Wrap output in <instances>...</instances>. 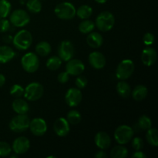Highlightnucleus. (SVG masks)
<instances>
[{
  "label": "nucleus",
  "instance_id": "1",
  "mask_svg": "<svg viewBox=\"0 0 158 158\" xmlns=\"http://www.w3.org/2000/svg\"><path fill=\"white\" fill-rule=\"evenodd\" d=\"M32 43V36L30 32L26 29L20 30L14 35L12 43L16 49L26 50L30 47Z\"/></svg>",
  "mask_w": 158,
  "mask_h": 158
},
{
  "label": "nucleus",
  "instance_id": "2",
  "mask_svg": "<svg viewBox=\"0 0 158 158\" xmlns=\"http://www.w3.org/2000/svg\"><path fill=\"white\" fill-rule=\"evenodd\" d=\"M115 24V18L111 12L105 11L100 12L96 19V24L97 29L102 32H108L111 30Z\"/></svg>",
  "mask_w": 158,
  "mask_h": 158
},
{
  "label": "nucleus",
  "instance_id": "3",
  "mask_svg": "<svg viewBox=\"0 0 158 158\" xmlns=\"http://www.w3.org/2000/svg\"><path fill=\"white\" fill-rule=\"evenodd\" d=\"M75 6L69 2H63L59 3L56 5L54 9L56 15L59 19L63 20H69L74 18L76 15Z\"/></svg>",
  "mask_w": 158,
  "mask_h": 158
},
{
  "label": "nucleus",
  "instance_id": "4",
  "mask_svg": "<svg viewBox=\"0 0 158 158\" xmlns=\"http://www.w3.org/2000/svg\"><path fill=\"white\" fill-rule=\"evenodd\" d=\"M134 63L131 60H123L120 62L116 69V77L120 80H126L134 72Z\"/></svg>",
  "mask_w": 158,
  "mask_h": 158
},
{
  "label": "nucleus",
  "instance_id": "5",
  "mask_svg": "<svg viewBox=\"0 0 158 158\" xmlns=\"http://www.w3.org/2000/svg\"><path fill=\"white\" fill-rule=\"evenodd\" d=\"M43 86L38 82H32L24 89V97L29 101H36L43 95Z\"/></svg>",
  "mask_w": 158,
  "mask_h": 158
},
{
  "label": "nucleus",
  "instance_id": "6",
  "mask_svg": "<svg viewBox=\"0 0 158 158\" xmlns=\"http://www.w3.org/2000/svg\"><path fill=\"white\" fill-rule=\"evenodd\" d=\"M134 131L132 127L127 125H121L116 129L114 138L119 144L124 145L132 140Z\"/></svg>",
  "mask_w": 158,
  "mask_h": 158
},
{
  "label": "nucleus",
  "instance_id": "7",
  "mask_svg": "<svg viewBox=\"0 0 158 158\" xmlns=\"http://www.w3.org/2000/svg\"><path fill=\"white\" fill-rule=\"evenodd\" d=\"M21 64L26 72L32 73L38 70L40 67V60L34 52H27L22 57Z\"/></svg>",
  "mask_w": 158,
  "mask_h": 158
},
{
  "label": "nucleus",
  "instance_id": "8",
  "mask_svg": "<svg viewBox=\"0 0 158 158\" xmlns=\"http://www.w3.org/2000/svg\"><path fill=\"white\" fill-rule=\"evenodd\" d=\"M30 119L26 114H18L11 120L9 128L15 133H22L29 128Z\"/></svg>",
  "mask_w": 158,
  "mask_h": 158
},
{
  "label": "nucleus",
  "instance_id": "9",
  "mask_svg": "<svg viewBox=\"0 0 158 158\" xmlns=\"http://www.w3.org/2000/svg\"><path fill=\"white\" fill-rule=\"evenodd\" d=\"M9 22L15 27H24L30 22V16L26 11L16 9L11 13Z\"/></svg>",
  "mask_w": 158,
  "mask_h": 158
},
{
  "label": "nucleus",
  "instance_id": "10",
  "mask_svg": "<svg viewBox=\"0 0 158 158\" xmlns=\"http://www.w3.org/2000/svg\"><path fill=\"white\" fill-rule=\"evenodd\" d=\"M74 47L70 41L65 40L60 43L58 47L59 57L62 61H69L74 56Z\"/></svg>",
  "mask_w": 158,
  "mask_h": 158
},
{
  "label": "nucleus",
  "instance_id": "11",
  "mask_svg": "<svg viewBox=\"0 0 158 158\" xmlns=\"http://www.w3.org/2000/svg\"><path fill=\"white\" fill-rule=\"evenodd\" d=\"M83 100V94L78 88H70L65 95V100L70 107H76L81 103Z\"/></svg>",
  "mask_w": 158,
  "mask_h": 158
},
{
  "label": "nucleus",
  "instance_id": "12",
  "mask_svg": "<svg viewBox=\"0 0 158 158\" xmlns=\"http://www.w3.org/2000/svg\"><path fill=\"white\" fill-rule=\"evenodd\" d=\"M29 128L32 134L37 137H40L44 135L47 131V124L43 119L35 118L30 120Z\"/></svg>",
  "mask_w": 158,
  "mask_h": 158
},
{
  "label": "nucleus",
  "instance_id": "13",
  "mask_svg": "<svg viewBox=\"0 0 158 158\" xmlns=\"http://www.w3.org/2000/svg\"><path fill=\"white\" fill-rule=\"evenodd\" d=\"M53 130L55 134L59 137H66L70 131V126L66 118L60 117L53 123Z\"/></svg>",
  "mask_w": 158,
  "mask_h": 158
},
{
  "label": "nucleus",
  "instance_id": "14",
  "mask_svg": "<svg viewBox=\"0 0 158 158\" xmlns=\"http://www.w3.org/2000/svg\"><path fill=\"white\" fill-rule=\"evenodd\" d=\"M85 66L80 60L71 59L67 61L66 66V72L71 76H79L84 71Z\"/></svg>",
  "mask_w": 158,
  "mask_h": 158
},
{
  "label": "nucleus",
  "instance_id": "15",
  "mask_svg": "<svg viewBox=\"0 0 158 158\" xmlns=\"http://www.w3.org/2000/svg\"><path fill=\"white\" fill-rule=\"evenodd\" d=\"M30 148V142L26 137H19L12 143V149L16 154H23Z\"/></svg>",
  "mask_w": 158,
  "mask_h": 158
},
{
  "label": "nucleus",
  "instance_id": "16",
  "mask_svg": "<svg viewBox=\"0 0 158 158\" xmlns=\"http://www.w3.org/2000/svg\"><path fill=\"white\" fill-rule=\"evenodd\" d=\"M89 63L96 69H101L106 65V58L100 52H93L89 55Z\"/></svg>",
  "mask_w": 158,
  "mask_h": 158
},
{
  "label": "nucleus",
  "instance_id": "17",
  "mask_svg": "<svg viewBox=\"0 0 158 158\" xmlns=\"http://www.w3.org/2000/svg\"><path fill=\"white\" fill-rule=\"evenodd\" d=\"M157 54L155 49L152 47H147L143 50L141 54L142 63L147 66H151L157 60Z\"/></svg>",
  "mask_w": 158,
  "mask_h": 158
},
{
  "label": "nucleus",
  "instance_id": "18",
  "mask_svg": "<svg viewBox=\"0 0 158 158\" xmlns=\"http://www.w3.org/2000/svg\"><path fill=\"white\" fill-rule=\"evenodd\" d=\"M95 144L98 148L101 150H106L110 147L111 139L110 137L106 132H99L96 134L94 138Z\"/></svg>",
  "mask_w": 158,
  "mask_h": 158
},
{
  "label": "nucleus",
  "instance_id": "19",
  "mask_svg": "<svg viewBox=\"0 0 158 158\" xmlns=\"http://www.w3.org/2000/svg\"><path fill=\"white\" fill-rule=\"evenodd\" d=\"M86 43L94 49L100 48L103 45V38L99 32H89L86 37Z\"/></svg>",
  "mask_w": 158,
  "mask_h": 158
},
{
  "label": "nucleus",
  "instance_id": "20",
  "mask_svg": "<svg viewBox=\"0 0 158 158\" xmlns=\"http://www.w3.org/2000/svg\"><path fill=\"white\" fill-rule=\"evenodd\" d=\"M12 109L17 114H26L29 110V106L26 100L16 98L12 102Z\"/></svg>",
  "mask_w": 158,
  "mask_h": 158
},
{
  "label": "nucleus",
  "instance_id": "21",
  "mask_svg": "<svg viewBox=\"0 0 158 158\" xmlns=\"http://www.w3.org/2000/svg\"><path fill=\"white\" fill-rule=\"evenodd\" d=\"M15 52L10 46H0V63H6L15 57Z\"/></svg>",
  "mask_w": 158,
  "mask_h": 158
},
{
  "label": "nucleus",
  "instance_id": "22",
  "mask_svg": "<svg viewBox=\"0 0 158 158\" xmlns=\"http://www.w3.org/2000/svg\"><path fill=\"white\" fill-rule=\"evenodd\" d=\"M148 88L143 85H138L134 89V90L131 91L132 97L136 101H141L144 100L148 96Z\"/></svg>",
  "mask_w": 158,
  "mask_h": 158
},
{
  "label": "nucleus",
  "instance_id": "23",
  "mask_svg": "<svg viewBox=\"0 0 158 158\" xmlns=\"http://www.w3.org/2000/svg\"><path fill=\"white\" fill-rule=\"evenodd\" d=\"M117 91L119 95L123 98H127L131 94V88L124 80H121L117 85Z\"/></svg>",
  "mask_w": 158,
  "mask_h": 158
},
{
  "label": "nucleus",
  "instance_id": "24",
  "mask_svg": "<svg viewBox=\"0 0 158 158\" xmlns=\"http://www.w3.org/2000/svg\"><path fill=\"white\" fill-rule=\"evenodd\" d=\"M52 51L50 44L47 42H40L35 46V52L41 56H47Z\"/></svg>",
  "mask_w": 158,
  "mask_h": 158
},
{
  "label": "nucleus",
  "instance_id": "25",
  "mask_svg": "<svg viewBox=\"0 0 158 158\" xmlns=\"http://www.w3.org/2000/svg\"><path fill=\"white\" fill-rule=\"evenodd\" d=\"M128 155V150L126 147L121 144L113 148L110 151V157L112 158H125Z\"/></svg>",
  "mask_w": 158,
  "mask_h": 158
},
{
  "label": "nucleus",
  "instance_id": "26",
  "mask_svg": "<svg viewBox=\"0 0 158 158\" xmlns=\"http://www.w3.org/2000/svg\"><path fill=\"white\" fill-rule=\"evenodd\" d=\"M92 14L93 9L88 5H83L76 11V15L81 19H87L92 15Z\"/></svg>",
  "mask_w": 158,
  "mask_h": 158
},
{
  "label": "nucleus",
  "instance_id": "27",
  "mask_svg": "<svg viewBox=\"0 0 158 158\" xmlns=\"http://www.w3.org/2000/svg\"><path fill=\"white\" fill-rule=\"evenodd\" d=\"M147 141L153 147H157L158 145V132L156 128L151 127L147 131Z\"/></svg>",
  "mask_w": 158,
  "mask_h": 158
},
{
  "label": "nucleus",
  "instance_id": "28",
  "mask_svg": "<svg viewBox=\"0 0 158 158\" xmlns=\"http://www.w3.org/2000/svg\"><path fill=\"white\" fill-rule=\"evenodd\" d=\"M95 28V23L91 20L83 19L79 25V30L83 34H89Z\"/></svg>",
  "mask_w": 158,
  "mask_h": 158
},
{
  "label": "nucleus",
  "instance_id": "29",
  "mask_svg": "<svg viewBox=\"0 0 158 158\" xmlns=\"http://www.w3.org/2000/svg\"><path fill=\"white\" fill-rule=\"evenodd\" d=\"M66 120L69 122V124L76 125L78 124L82 120V117L80 113L76 110H71L66 115Z\"/></svg>",
  "mask_w": 158,
  "mask_h": 158
},
{
  "label": "nucleus",
  "instance_id": "30",
  "mask_svg": "<svg viewBox=\"0 0 158 158\" xmlns=\"http://www.w3.org/2000/svg\"><path fill=\"white\" fill-rule=\"evenodd\" d=\"M61 65L62 60L59 56H53L49 58V60L46 62V67L49 70L52 71H56L60 69Z\"/></svg>",
  "mask_w": 158,
  "mask_h": 158
},
{
  "label": "nucleus",
  "instance_id": "31",
  "mask_svg": "<svg viewBox=\"0 0 158 158\" xmlns=\"http://www.w3.org/2000/svg\"><path fill=\"white\" fill-rule=\"evenodd\" d=\"M26 8L32 13H39L42 10V3L40 0H28Z\"/></svg>",
  "mask_w": 158,
  "mask_h": 158
},
{
  "label": "nucleus",
  "instance_id": "32",
  "mask_svg": "<svg viewBox=\"0 0 158 158\" xmlns=\"http://www.w3.org/2000/svg\"><path fill=\"white\" fill-rule=\"evenodd\" d=\"M12 9L11 3L8 0H0V18H6Z\"/></svg>",
  "mask_w": 158,
  "mask_h": 158
},
{
  "label": "nucleus",
  "instance_id": "33",
  "mask_svg": "<svg viewBox=\"0 0 158 158\" xmlns=\"http://www.w3.org/2000/svg\"><path fill=\"white\" fill-rule=\"evenodd\" d=\"M138 127L143 131H148L152 127V121L151 118L147 115H143L139 118Z\"/></svg>",
  "mask_w": 158,
  "mask_h": 158
},
{
  "label": "nucleus",
  "instance_id": "34",
  "mask_svg": "<svg viewBox=\"0 0 158 158\" xmlns=\"http://www.w3.org/2000/svg\"><path fill=\"white\" fill-rule=\"evenodd\" d=\"M10 94L15 98H20L24 95V88L19 84H14L10 88Z\"/></svg>",
  "mask_w": 158,
  "mask_h": 158
},
{
  "label": "nucleus",
  "instance_id": "35",
  "mask_svg": "<svg viewBox=\"0 0 158 158\" xmlns=\"http://www.w3.org/2000/svg\"><path fill=\"white\" fill-rule=\"evenodd\" d=\"M12 152V148L8 143L0 141V157H7Z\"/></svg>",
  "mask_w": 158,
  "mask_h": 158
},
{
  "label": "nucleus",
  "instance_id": "36",
  "mask_svg": "<svg viewBox=\"0 0 158 158\" xmlns=\"http://www.w3.org/2000/svg\"><path fill=\"white\" fill-rule=\"evenodd\" d=\"M88 83V80L86 79V77L84 76H78L77 79L75 80V84L77 86V87L78 89H84L85 87L86 86Z\"/></svg>",
  "mask_w": 158,
  "mask_h": 158
},
{
  "label": "nucleus",
  "instance_id": "37",
  "mask_svg": "<svg viewBox=\"0 0 158 158\" xmlns=\"http://www.w3.org/2000/svg\"><path fill=\"white\" fill-rule=\"evenodd\" d=\"M154 41H155V37H154V34L151 32H147L144 34L143 37V42L144 45L150 46L154 44Z\"/></svg>",
  "mask_w": 158,
  "mask_h": 158
},
{
  "label": "nucleus",
  "instance_id": "38",
  "mask_svg": "<svg viewBox=\"0 0 158 158\" xmlns=\"http://www.w3.org/2000/svg\"><path fill=\"white\" fill-rule=\"evenodd\" d=\"M11 23L6 18L0 19V32H6L10 30Z\"/></svg>",
  "mask_w": 158,
  "mask_h": 158
},
{
  "label": "nucleus",
  "instance_id": "39",
  "mask_svg": "<svg viewBox=\"0 0 158 158\" xmlns=\"http://www.w3.org/2000/svg\"><path fill=\"white\" fill-rule=\"evenodd\" d=\"M133 139V138H132ZM143 140L140 137H134L132 140V147L135 151H140L143 148Z\"/></svg>",
  "mask_w": 158,
  "mask_h": 158
},
{
  "label": "nucleus",
  "instance_id": "40",
  "mask_svg": "<svg viewBox=\"0 0 158 158\" xmlns=\"http://www.w3.org/2000/svg\"><path fill=\"white\" fill-rule=\"evenodd\" d=\"M69 79V75L67 72H66V71L59 73L58 77H57V80H58L59 83H62V84L67 83Z\"/></svg>",
  "mask_w": 158,
  "mask_h": 158
},
{
  "label": "nucleus",
  "instance_id": "41",
  "mask_svg": "<svg viewBox=\"0 0 158 158\" xmlns=\"http://www.w3.org/2000/svg\"><path fill=\"white\" fill-rule=\"evenodd\" d=\"M132 157L135 158H146L147 155L144 154V153L142 152V151H136V152L133 154Z\"/></svg>",
  "mask_w": 158,
  "mask_h": 158
},
{
  "label": "nucleus",
  "instance_id": "42",
  "mask_svg": "<svg viewBox=\"0 0 158 158\" xmlns=\"http://www.w3.org/2000/svg\"><path fill=\"white\" fill-rule=\"evenodd\" d=\"M106 157H107V155H106V153L103 151V150H102V151H97L95 154V157L97 158H106Z\"/></svg>",
  "mask_w": 158,
  "mask_h": 158
},
{
  "label": "nucleus",
  "instance_id": "43",
  "mask_svg": "<svg viewBox=\"0 0 158 158\" xmlns=\"http://www.w3.org/2000/svg\"><path fill=\"white\" fill-rule=\"evenodd\" d=\"M3 41L6 43H10L12 42V40H13V37L10 35H6L5 36H3L2 38Z\"/></svg>",
  "mask_w": 158,
  "mask_h": 158
},
{
  "label": "nucleus",
  "instance_id": "44",
  "mask_svg": "<svg viewBox=\"0 0 158 158\" xmlns=\"http://www.w3.org/2000/svg\"><path fill=\"white\" fill-rule=\"evenodd\" d=\"M5 83H6V77L4 75L0 73V87H2L5 84Z\"/></svg>",
  "mask_w": 158,
  "mask_h": 158
},
{
  "label": "nucleus",
  "instance_id": "45",
  "mask_svg": "<svg viewBox=\"0 0 158 158\" xmlns=\"http://www.w3.org/2000/svg\"><path fill=\"white\" fill-rule=\"evenodd\" d=\"M95 2H97V3H100V4H104L107 2V0H94Z\"/></svg>",
  "mask_w": 158,
  "mask_h": 158
},
{
  "label": "nucleus",
  "instance_id": "46",
  "mask_svg": "<svg viewBox=\"0 0 158 158\" xmlns=\"http://www.w3.org/2000/svg\"><path fill=\"white\" fill-rule=\"evenodd\" d=\"M10 157H16L17 158V157H18V154H16L15 153V154H14V155H11Z\"/></svg>",
  "mask_w": 158,
  "mask_h": 158
}]
</instances>
